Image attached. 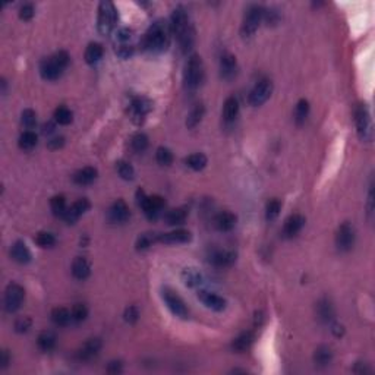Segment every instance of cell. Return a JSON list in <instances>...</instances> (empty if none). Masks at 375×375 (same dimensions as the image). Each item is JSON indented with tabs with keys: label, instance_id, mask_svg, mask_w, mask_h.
I'll return each mask as SVG.
<instances>
[{
	"label": "cell",
	"instance_id": "obj_30",
	"mask_svg": "<svg viewBox=\"0 0 375 375\" xmlns=\"http://www.w3.org/2000/svg\"><path fill=\"white\" fill-rule=\"evenodd\" d=\"M317 312L320 320L324 322H330L334 318V308L328 299H321L317 305Z\"/></svg>",
	"mask_w": 375,
	"mask_h": 375
},
{
	"label": "cell",
	"instance_id": "obj_19",
	"mask_svg": "<svg viewBox=\"0 0 375 375\" xmlns=\"http://www.w3.org/2000/svg\"><path fill=\"white\" fill-rule=\"evenodd\" d=\"M101 346H103V343H101L100 339H90L78 350V358L81 361H90V359H93L100 353Z\"/></svg>",
	"mask_w": 375,
	"mask_h": 375
},
{
	"label": "cell",
	"instance_id": "obj_28",
	"mask_svg": "<svg viewBox=\"0 0 375 375\" xmlns=\"http://www.w3.org/2000/svg\"><path fill=\"white\" fill-rule=\"evenodd\" d=\"M103 53H104V49L100 43H91V44H88V47L85 50V62L88 65H94V63L101 60Z\"/></svg>",
	"mask_w": 375,
	"mask_h": 375
},
{
	"label": "cell",
	"instance_id": "obj_16",
	"mask_svg": "<svg viewBox=\"0 0 375 375\" xmlns=\"http://www.w3.org/2000/svg\"><path fill=\"white\" fill-rule=\"evenodd\" d=\"M198 299L201 301L207 308L217 311V312L224 311L226 305H228L226 299H223L221 296L215 295V293H211V292H207V290H200L198 292Z\"/></svg>",
	"mask_w": 375,
	"mask_h": 375
},
{
	"label": "cell",
	"instance_id": "obj_39",
	"mask_svg": "<svg viewBox=\"0 0 375 375\" xmlns=\"http://www.w3.org/2000/svg\"><path fill=\"white\" fill-rule=\"evenodd\" d=\"M50 207H52V211H53L54 215L63 217V215L66 214V200H65L63 195H56V197H53L52 201H50Z\"/></svg>",
	"mask_w": 375,
	"mask_h": 375
},
{
	"label": "cell",
	"instance_id": "obj_22",
	"mask_svg": "<svg viewBox=\"0 0 375 375\" xmlns=\"http://www.w3.org/2000/svg\"><path fill=\"white\" fill-rule=\"evenodd\" d=\"M236 261V254L233 251H214L210 255V262L215 267H230Z\"/></svg>",
	"mask_w": 375,
	"mask_h": 375
},
{
	"label": "cell",
	"instance_id": "obj_26",
	"mask_svg": "<svg viewBox=\"0 0 375 375\" xmlns=\"http://www.w3.org/2000/svg\"><path fill=\"white\" fill-rule=\"evenodd\" d=\"M182 280L188 287H200L204 283V276L197 268H185L182 271Z\"/></svg>",
	"mask_w": 375,
	"mask_h": 375
},
{
	"label": "cell",
	"instance_id": "obj_7",
	"mask_svg": "<svg viewBox=\"0 0 375 375\" xmlns=\"http://www.w3.org/2000/svg\"><path fill=\"white\" fill-rule=\"evenodd\" d=\"M262 15H264V8L259 5H251L246 9V14L242 22V35L243 37H251L254 35L255 31L258 29L259 24L262 22Z\"/></svg>",
	"mask_w": 375,
	"mask_h": 375
},
{
	"label": "cell",
	"instance_id": "obj_38",
	"mask_svg": "<svg viewBox=\"0 0 375 375\" xmlns=\"http://www.w3.org/2000/svg\"><path fill=\"white\" fill-rule=\"evenodd\" d=\"M159 233H144L138 238L136 241V249L138 251H144L148 249L149 246H153L156 242H159Z\"/></svg>",
	"mask_w": 375,
	"mask_h": 375
},
{
	"label": "cell",
	"instance_id": "obj_33",
	"mask_svg": "<svg viewBox=\"0 0 375 375\" xmlns=\"http://www.w3.org/2000/svg\"><path fill=\"white\" fill-rule=\"evenodd\" d=\"M52 321L56 325L65 327V325H67L69 322L72 321V314L66 308H54L52 311Z\"/></svg>",
	"mask_w": 375,
	"mask_h": 375
},
{
	"label": "cell",
	"instance_id": "obj_5",
	"mask_svg": "<svg viewBox=\"0 0 375 375\" xmlns=\"http://www.w3.org/2000/svg\"><path fill=\"white\" fill-rule=\"evenodd\" d=\"M118 21V12L116 8L111 2L108 0H103L98 5V19H97V27H98V32L101 35H108L113 28L116 25Z\"/></svg>",
	"mask_w": 375,
	"mask_h": 375
},
{
	"label": "cell",
	"instance_id": "obj_29",
	"mask_svg": "<svg viewBox=\"0 0 375 375\" xmlns=\"http://www.w3.org/2000/svg\"><path fill=\"white\" fill-rule=\"evenodd\" d=\"M254 343V333L252 331H245L239 334L232 343V348L236 352H245L246 349L251 348V345Z\"/></svg>",
	"mask_w": 375,
	"mask_h": 375
},
{
	"label": "cell",
	"instance_id": "obj_32",
	"mask_svg": "<svg viewBox=\"0 0 375 375\" xmlns=\"http://www.w3.org/2000/svg\"><path fill=\"white\" fill-rule=\"evenodd\" d=\"M37 345L43 352H50L56 346V335L52 331H43L37 339Z\"/></svg>",
	"mask_w": 375,
	"mask_h": 375
},
{
	"label": "cell",
	"instance_id": "obj_9",
	"mask_svg": "<svg viewBox=\"0 0 375 375\" xmlns=\"http://www.w3.org/2000/svg\"><path fill=\"white\" fill-rule=\"evenodd\" d=\"M161 296H163V299H164L167 308L172 311L173 315L179 317V318H182V320H186L188 317H189V311H188L186 305H185V302H183V299H182L180 296L177 295L174 290L169 289V287H164V289H163Z\"/></svg>",
	"mask_w": 375,
	"mask_h": 375
},
{
	"label": "cell",
	"instance_id": "obj_10",
	"mask_svg": "<svg viewBox=\"0 0 375 375\" xmlns=\"http://www.w3.org/2000/svg\"><path fill=\"white\" fill-rule=\"evenodd\" d=\"M24 297H25V290L22 286H19L18 283H11L8 287H6V292H5V309L8 312H16L18 309L21 308L22 302H24Z\"/></svg>",
	"mask_w": 375,
	"mask_h": 375
},
{
	"label": "cell",
	"instance_id": "obj_47",
	"mask_svg": "<svg viewBox=\"0 0 375 375\" xmlns=\"http://www.w3.org/2000/svg\"><path fill=\"white\" fill-rule=\"evenodd\" d=\"M70 314H72V320L73 321L82 322L85 321L87 317H88V308L84 304H75L72 311H70Z\"/></svg>",
	"mask_w": 375,
	"mask_h": 375
},
{
	"label": "cell",
	"instance_id": "obj_40",
	"mask_svg": "<svg viewBox=\"0 0 375 375\" xmlns=\"http://www.w3.org/2000/svg\"><path fill=\"white\" fill-rule=\"evenodd\" d=\"M73 121V113L65 106H60L54 110V122L59 125H69Z\"/></svg>",
	"mask_w": 375,
	"mask_h": 375
},
{
	"label": "cell",
	"instance_id": "obj_60",
	"mask_svg": "<svg viewBox=\"0 0 375 375\" xmlns=\"http://www.w3.org/2000/svg\"><path fill=\"white\" fill-rule=\"evenodd\" d=\"M8 363H9V353L6 350H3L2 352V368H6Z\"/></svg>",
	"mask_w": 375,
	"mask_h": 375
},
{
	"label": "cell",
	"instance_id": "obj_4",
	"mask_svg": "<svg viewBox=\"0 0 375 375\" xmlns=\"http://www.w3.org/2000/svg\"><path fill=\"white\" fill-rule=\"evenodd\" d=\"M204 81V65L198 54H192L186 62L183 82L188 90H197Z\"/></svg>",
	"mask_w": 375,
	"mask_h": 375
},
{
	"label": "cell",
	"instance_id": "obj_50",
	"mask_svg": "<svg viewBox=\"0 0 375 375\" xmlns=\"http://www.w3.org/2000/svg\"><path fill=\"white\" fill-rule=\"evenodd\" d=\"M22 123L27 129H32L35 125H37V115L34 110L31 108H27L22 111Z\"/></svg>",
	"mask_w": 375,
	"mask_h": 375
},
{
	"label": "cell",
	"instance_id": "obj_44",
	"mask_svg": "<svg viewBox=\"0 0 375 375\" xmlns=\"http://www.w3.org/2000/svg\"><path fill=\"white\" fill-rule=\"evenodd\" d=\"M280 210H281L280 200H277V198L270 200V201L267 202V207H266V217H267L268 221L276 220V218L279 217V214H280Z\"/></svg>",
	"mask_w": 375,
	"mask_h": 375
},
{
	"label": "cell",
	"instance_id": "obj_8",
	"mask_svg": "<svg viewBox=\"0 0 375 375\" xmlns=\"http://www.w3.org/2000/svg\"><path fill=\"white\" fill-rule=\"evenodd\" d=\"M136 200H138V205L144 210V213L148 218H156L160 214L163 207H164V198H161L160 195H153V197H147L145 192L142 189H139L136 192Z\"/></svg>",
	"mask_w": 375,
	"mask_h": 375
},
{
	"label": "cell",
	"instance_id": "obj_14",
	"mask_svg": "<svg viewBox=\"0 0 375 375\" xmlns=\"http://www.w3.org/2000/svg\"><path fill=\"white\" fill-rule=\"evenodd\" d=\"M90 207H91V204L87 198H80L78 201H75L67 208L66 214L63 215L65 221L67 224H75L80 220V217H82L90 210Z\"/></svg>",
	"mask_w": 375,
	"mask_h": 375
},
{
	"label": "cell",
	"instance_id": "obj_54",
	"mask_svg": "<svg viewBox=\"0 0 375 375\" xmlns=\"http://www.w3.org/2000/svg\"><path fill=\"white\" fill-rule=\"evenodd\" d=\"M138 317H139V311L136 307H129L125 311V320L129 324H134V322L138 321Z\"/></svg>",
	"mask_w": 375,
	"mask_h": 375
},
{
	"label": "cell",
	"instance_id": "obj_12",
	"mask_svg": "<svg viewBox=\"0 0 375 375\" xmlns=\"http://www.w3.org/2000/svg\"><path fill=\"white\" fill-rule=\"evenodd\" d=\"M151 108H153V103L148 98L134 97L131 100V104H129V116L136 125H139L144 122L145 116L151 111Z\"/></svg>",
	"mask_w": 375,
	"mask_h": 375
},
{
	"label": "cell",
	"instance_id": "obj_2",
	"mask_svg": "<svg viewBox=\"0 0 375 375\" xmlns=\"http://www.w3.org/2000/svg\"><path fill=\"white\" fill-rule=\"evenodd\" d=\"M170 35H172L170 24L164 21H157L148 28V31L142 39V47L144 50L151 52V53H161L167 50L170 44Z\"/></svg>",
	"mask_w": 375,
	"mask_h": 375
},
{
	"label": "cell",
	"instance_id": "obj_43",
	"mask_svg": "<svg viewBox=\"0 0 375 375\" xmlns=\"http://www.w3.org/2000/svg\"><path fill=\"white\" fill-rule=\"evenodd\" d=\"M116 169H118L119 176L125 180H132L135 177V169L132 167V164L128 163V161H118L116 163Z\"/></svg>",
	"mask_w": 375,
	"mask_h": 375
},
{
	"label": "cell",
	"instance_id": "obj_23",
	"mask_svg": "<svg viewBox=\"0 0 375 375\" xmlns=\"http://www.w3.org/2000/svg\"><path fill=\"white\" fill-rule=\"evenodd\" d=\"M11 256L12 259L19 262V264H27L31 261V252L28 249V246L24 242L18 241L12 245V249H11Z\"/></svg>",
	"mask_w": 375,
	"mask_h": 375
},
{
	"label": "cell",
	"instance_id": "obj_24",
	"mask_svg": "<svg viewBox=\"0 0 375 375\" xmlns=\"http://www.w3.org/2000/svg\"><path fill=\"white\" fill-rule=\"evenodd\" d=\"M97 169H94L91 166H87V167H82L80 169L77 173L73 174V182L77 185L81 186H85V185H90L93 183L94 180L97 179Z\"/></svg>",
	"mask_w": 375,
	"mask_h": 375
},
{
	"label": "cell",
	"instance_id": "obj_25",
	"mask_svg": "<svg viewBox=\"0 0 375 375\" xmlns=\"http://www.w3.org/2000/svg\"><path fill=\"white\" fill-rule=\"evenodd\" d=\"M90 273H91V266L84 256H78V258L73 259V262H72V274L78 280H85L90 276Z\"/></svg>",
	"mask_w": 375,
	"mask_h": 375
},
{
	"label": "cell",
	"instance_id": "obj_55",
	"mask_svg": "<svg viewBox=\"0 0 375 375\" xmlns=\"http://www.w3.org/2000/svg\"><path fill=\"white\" fill-rule=\"evenodd\" d=\"M372 214H374V189H372V183H371L369 194H368V215H369V220H372Z\"/></svg>",
	"mask_w": 375,
	"mask_h": 375
},
{
	"label": "cell",
	"instance_id": "obj_34",
	"mask_svg": "<svg viewBox=\"0 0 375 375\" xmlns=\"http://www.w3.org/2000/svg\"><path fill=\"white\" fill-rule=\"evenodd\" d=\"M333 359V352L328 346H320V348L315 350V355H314V361L318 366H325L328 365Z\"/></svg>",
	"mask_w": 375,
	"mask_h": 375
},
{
	"label": "cell",
	"instance_id": "obj_31",
	"mask_svg": "<svg viewBox=\"0 0 375 375\" xmlns=\"http://www.w3.org/2000/svg\"><path fill=\"white\" fill-rule=\"evenodd\" d=\"M188 217V210L186 208H174L170 210L167 214L164 215V221L169 224V226H177V224H182Z\"/></svg>",
	"mask_w": 375,
	"mask_h": 375
},
{
	"label": "cell",
	"instance_id": "obj_27",
	"mask_svg": "<svg viewBox=\"0 0 375 375\" xmlns=\"http://www.w3.org/2000/svg\"><path fill=\"white\" fill-rule=\"evenodd\" d=\"M239 115V101L235 97H229L223 106V118L226 122H233Z\"/></svg>",
	"mask_w": 375,
	"mask_h": 375
},
{
	"label": "cell",
	"instance_id": "obj_18",
	"mask_svg": "<svg viewBox=\"0 0 375 375\" xmlns=\"http://www.w3.org/2000/svg\"><path fill=\"white\" fill-rule=\"evenodd\" d=\"M304 226H305V217L301 214H292L284 221V226H283L284 238H295Z\"/></svg>",
	"mask_w": 375,
	"mask_h": 375
},
{
	"label": "cell",
	"instance_id": "obj_17",
	"mask_svg": "<svg viewBox=\"0 0 375 375\" xmlns=\"http://www.w3.org/2000/svg\"><path fill=\"white\" fill-rule=\"evenodd\" d=\"M220 73H221V78H224L226 81L233 80L236 77V73H238V62H236V57L233 54L226 53L221 56Z\"/></svg>",
	"mask_w": 375,
	"mask_h": 375
},
{
	"label": "cell",
	"instance_id": "obj_53",
	"mask_svg": "<svg viewBox=\"0 0 375 375\" xmlns=\"http://www.w3.org/2000/svg\"><path fill=\"white\" fill-rule=\"evenodd\" d=\"M34 14H35V9H34V5L32 3H25L19 9V18L22 21H29L34 16Z\"/></svg>",
	"mask_w": 375,
	"mask_h": 375
},
{
	"label": "cell",
	"instance_id": "obj_13",
	"mask_svg": "<svg viewBox=\"0 0 375 375\" xmlns=\"http://www.w3.org/2000/svg\"><path fill=\"white\" fill-rule=\"evenodd\" d=\"M335 245L340 251H350L355 245V229L350 223H343L335 235Z\"/></svg>",
	"mask_w": 375,
	"mask_h": 375
},
{
	"label": "cell",
	"instance_id": "obj_52",
	"mask_svg": "<svg viewBox=\"0 0 375 375\" xmlns=\"http://www.w3.org/2000/svg\"><path fill=\"white\" fill-rule=\"evenodd\" d=\"M116 54L122 59H129L134 54L132 44H116Z\"/></svg>",
	"mask_w": 375,
	"mask_h": 375
},
{
	"label": "cell",
	"instance_id": "obj_36",
	"mask_svg": "<svg viewBox=\"0 0 375 375\" xmlns=\"http://www.w3.org/2000/svg\"><path fill=\"white\" fill-rule=\"evenodd\" d=\"M207 161H208L207 157L202 153H195V154H191L186 160H185V163H186V166L189 169L200 172V170H202L207 166Z\"/></svg>",
	"mask_w": 375,
	"mask_h": 375
},
{
	"label": "cell",
	"instance_id": "obj_46",
	"mask_svg": "<svg viewBox=\"0 0 375 375\" xmlns=\"http://www.w3.org/2000/svg\"><path fill=\"white\" fill-rule=\"evenodd\" d=\"M156 160L161 166H170L172 161H173V154L169 148L160 147L157 148V153H156Z\"/></svg>",
	"mask_w": 375,
	"mask_h": 375
},
{
	"label": "cell",
	"instance_id": "obj_35",
	"mask_svg": "<svg viewBox=\"0 0 375 375\" xmlns=\"http://www.w3.org/2000/svg\"><path fill=\"white\" fill-rule=\"evenodd\" d=\"M204 113H205V108L202 104H197L195 107L192 108L191 111H189V115H188L186 118V126L189 129H194L200 122L202 121V118H204Z\"/></svg>",
	"mask_w": 375,
	"mask_h": 375
},
{
	"label": "cell",
	"instance_id": "obj_3",
	"mask_svg": "<svg viewBox=\"0 0 375 375\" xmlns=\"http://www.w3.org/2000/svg\"><path fill=\"white\" fill-rule=\"evenodd\" d=\"M69 60H70L69 54L66 52H63V50L54 53L53 56H50L47 59H44L40 65L41 77L47 81L59 80L62 77L63 70L69 65Z\"/></svg>",
	"mask_w": 375,
	"mask_h": 375
},
{
	"label": "cell",
	"instance_id": "obj_57",
	"mask_svg": "<svg viewBox=\"0 0 375 375\" xmlns=\"http://www.w3.org/2000/svg\"><path fill=\"white\" fill-rule=\"evenodd\" d=\"M107 371L110 372V374H118V372H121V371H122V363H121V362H116V361L110 362V363H108V366H107Z\"/></svg>",
	"mask_w": 375,
	"mask_h": 375
},
{
	"label": "cell",
	"instance_id": "obj_59",
	"mask_svg": "<svg viewBox=\"0 0 375 375\" xmlns=\"http://www.w3.org/2000/svg\"><path fill=\"white\" fill-rule=\"evenodd\" d=\"M331 331L334 333L337 337H340V335L345 333V328H343V325H339V324H333V328H331Z\"/></svg>",
	"mask_w": 375,
	"mask_h": 375
},
{
	"label": "cell",
	"instance_id": "obj_37",
	"mask_svg": "<svg viewBox=\"0 0 375 375\" xmlns=\"http://www.w3.org/2000/svg\"><path fill=\"white\" fill-rule=\"evenodd\" d=\"M308 115H309L308 100L302 98V100H299V101H297V104H296V107H295L296 125H302V123H305L307 118H308Z\"/></svg>",
	"mask_w": 375,
	"mask_h": 375
},
{
	"label": "cell",
	"instance_id": "obj_21",
	"mask_svg": "<svg viewBox=\"0 0 375 375\" xmlns=\"http://www.w3.org/2000/svg\"><path fill=\"white\" fill-rule=\"evenodd\" d=\"M236 221H238V217L233 214V213L223 211V213L215 215L214 226L220 232H229V230H232V229L236 226Z\"/></svg>",
	"mask_w": 375,
	"mask_h": 375
},
{
	"label": "cell",
	"instance_id": "obj_1",
	"mask_svg": "<svg viewBox=\"0 0 375 375\" xmlns=\"http://www.w3.org/2000/svg\"><path fill=\"white\" fill-rule=\"evenodd\" d=\"M170 28H172V32L177 39L180 50L183 53H188L194 46L195 32H194V27L191 24L189 15H188L183 6L174 8V11L172 12V18H170Z\"/></svg>",
	"mask_w": 375,
	"mask_h": 375
},
{
	"label": "cell",
	"instance_id": "obj_41",
	"mask_svg": "<svg viewBox=\"0 0 375 375\" xmlns=\"http://www.w3.org/2000/svg\"><path fill=\"white\" fill-rule=\"evenodd\" d=\"M148 147V136L142 132H136V134L131 138V148L135 153H142L145 151Z\"/></svg>",
	"mask_w": 375,
	"mask_h": 375
},
{
	"label": "cell",
	"instance_id": "obj_42",
	"mask_svg": "<svg viewBox=\"0 0 375 375\" xmlns=\"http://www.w3.org/2000/svg\"><path fill=\"white\" fill-rule=\"evenodd\" d=\"M37 142H39V138L32 131H25L19 136V147L22 149H32L37 145Z\"/></svg>",
	"mask_w": 375,
	"mask_h": 375
},
{
	"label": "cell",
	"instance_id": "obj_6",
	"mask_svg": "<svg viewBox=\"0 0 375 375\" xmlns=\"http://www.w3.org/2000/svg\"><path fill=\"white\" fill-rule=\"evenodd\" d=\"M355 122H356V129L358 135L363 142H371L374 138V126L371 113L366 107V104H359L355 108Z\"/></svg>",
	"mask_w": 375,
	"mask_h": 375
},
{
	"label": "cell",
	"instance_id": "obj_20",
	"mask_svg": "<svg viewBox=\"0 0 375 375\" xmlns=\"http://www.w3.org/2000/svg\"><path fill=\"white\" fill-rule=\"evenodd\" d=\"M192 239V235L189 230L185 229H177L169 233H163L159 236V242L167 243V245H174V243H186Z\"/></svg>",
	"mask_w": 375,
	"mask_h": 375
},
{
	"label": "cell",
	"instance_id": "obj_56",
	"mask_svg": "<svg viewBox=\"0 0 375 375\" xmlns=\"http://www.w3.org/2000/svg\"><path fill=\"white\" fill-rule=\"evenodd\" d=\"M63 144H65L63 136H56V138H52V139L49 141V148H52V149H59L60 147H63Z\"/></svg>",
	"mask_w": 375,
	"mask_h": 375
},
{
	"label": "cell",
	"instance_id": "obj_11",
	"mask_svg": "<svg viewBox=\"0 0 375 375\" xmlns=\"http://www.w3.org/2000/svg\"><path fill=\"white\" fill-rule=\"evenodd\" d=\"M271 93H273V82L270 80H261L259 82H256L254 88L251 90L248 101L254 107L262 106L270 98Z\"/></svg>",
	"mask_w": 375,
	"mask_h": 375
},
{
	"label": "cell",
	"instance_id": "obj_58",
	"mask_svg": "<svg viewBox=\"0 0 375 375\" xmlns=\"http://www.w3.org/2000/svg\"><path fill=\"white\" fill-rule=\"evenodd\" d=\"M54 129H56V125L53 122H47L43 125V134H52L54 132Z\"/></svg>",
	"mask_w": 375,
	"mask_h": 375
},
{
	"label": "cell",
	"instance_id": "obj_51",
	"mask_svg": "<svg viewBox=\"0 0 375 375\" xmlns=\"http://www.w3.org/2000/svg\"><path fill=\"white\" fill-rule=\"evenodd\" d=\"M31 318H28V317H21V318H18L16 321H15V331L16 333H27L28 330L31 328Z\"/></svg>",
	"mask_w": 375,
	"mask_h": 375
},
{
	"label": "cell",
	"instance_id": "obj_48",
	"mask_svg": "<svg viewBox=\"0 0 375 375\" xmlns=\"http://www.w3.org/2000/svg\"><path fill=\"white\" fill-rule=\"evenodd\" d=\"M35 242L37 245L41 246V248H50L56 243V238H54L52 233L49 232H40L37 236H35Z\"/></svg>",
	"mask_w": 375,
	"mask_h": 375
},
{
	"label": "cell",
	"instance_id": "obj_49",
	"mask_svg": "<svg viewBox=\"0 0 375 375\" xmlns=\"http://www.w3.org/2000/svg\"><path fill=\"white\" fill-rule=\"evenodd\" d=\"M134 31L131 28H121L116 32V44H131L129 41L132 40Z\"/></svg>",
	"mask_w": 375,
	"mask_h": 375
},
{
	"label": "cell",
	"instance_id": "obj_15",
	"mask_svg": "<svg viewBox=\"0 0 375 375\" xmlns=\"http://www.w3.org/2000/svg\"><path fill=\"white\" fill-rule=\"evenodd\" d=\"M129 217H131L129 207H128V204L123 201V200H118V201H115L111 204V207L108 210V220L111 223H116V224L126 223Z\"/></svg>",
	"mask_w": 375,
	"mask_h": 375
},
{
	"label": "cell",
	"instance_id": "obj_45",
	"mask_svg": "<svg viewBox=\"0 0 375 375\" xmlns=\"http://www.w3.org/2000/svg\"><path fill=\"white\" fill-rule=\"evenodd\" d=\"M281 19V15L280 12L276 9V8H268L266 9L264 8V15H262V21L264 22H267V25L270 27H274V25H277L279 22H280Z\"/></svg>",
	"mask_w": 375,
	"mask_h": 375
}]
</instances>
